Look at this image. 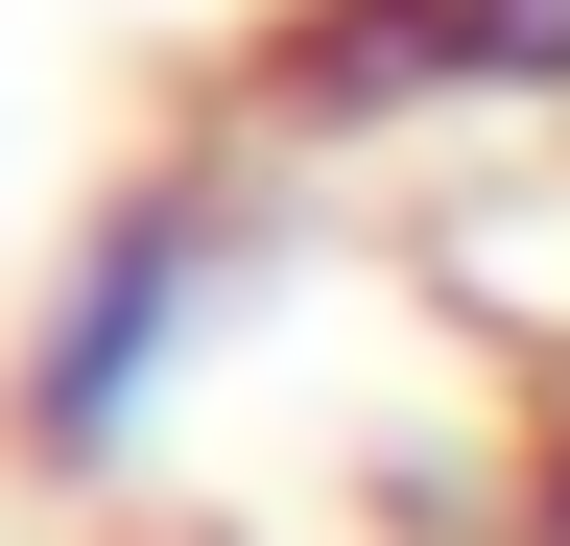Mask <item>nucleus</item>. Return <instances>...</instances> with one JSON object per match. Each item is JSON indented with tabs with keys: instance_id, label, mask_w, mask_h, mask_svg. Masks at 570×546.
Masks as SVG:
<instances>
[{
	"instance_id": "f257e3e1",
	"label": "nucleus",
	"mask_w": 570,
	"mask_h": 546,
	"mask_svg": "<svg viewBox=\"0 0 570 546\" xmlns=\"http://www.w3.org/2000/svg\"><path fill=\"white\" fill-rule=\"evenodd\" d=\"M238 261H262V167L238 143H167L96 190V238L48 261L24 357H0V451L48 475V499H96V475L167 451V404L214 380V332H238Z\"/></svg>"
},
{
	"instance_id": "f03ea898",
	"label": "nucleus",
	"mask_w": 570,
	"mask_h": 546,
	"mask_svg": "<svg viewBox=\"0 0 570 546\" xmlns=\"http://www.w3.org/2000/svg\"><path fill=\"white\" fill-rule=\"evenodd\" d=\"M452 96H570V0H285L238 72V143H381Z\"/></svg>"
},
{
	"instance_id": "7ed1b4c3",
	"label": "nucleus",
	"mask_w": 570,
	"mask_h": 546,
	"mask_svg": "<svg viewBox=\"0 0 570 546\" xmlns=\"http://www.w3.org/2000/svg\"><path fill=\"white\" fill-rule=\"evenodd\" d=\"M523 546H570V404L523 428Z\"/></svg>"
}]
</instances>
